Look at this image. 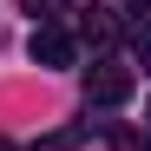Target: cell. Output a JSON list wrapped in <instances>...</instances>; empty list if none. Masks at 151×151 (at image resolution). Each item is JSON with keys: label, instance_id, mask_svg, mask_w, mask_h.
<instances>
[{"label": "cell", "instance_id": "1", "mask_svg": "<svg viewBox=\"0 0 151 151\" xmlns=\"http://www.w3.org/2000/svg\"><path fill=\"white\" fill-rule=\"evenodd\" d=\"M86 99H92V105H125V99H132V66L92 59L86 66Z\"/></svg>", "mask_w": 151, "mask_h": 151}, {"label": "cell", "instance_id": "2", "mask_svg": "<svg viewBox=\"0 0 151 151\" xmlns=\"http://www.w3.org/2000/svg\"><path fill=\"white\" fill-rule=\"evenodd\" d=\"M79 46H72L66 27H33V66H72Z\"/></svg>", "mask_w": 151, "mask_h": 151}, {"label": "cell", "instance_id": "3", "mask_svg": "<svg viewBox=\"0 0 151 151\" xmlns=\"http://www.w3.org/2000/svg\"><path fill=\"white\" fill-rule=\"evenodd\" d=\"M72 13H79V40H86V46H112V40H118V20H112L105 7H72Z\"/></svg>", "mask_w": 151, "mask_h": 151}, {"label": "cell", "instance_id": "4", "mask_svg": "<svg viewBox=\"0 0 151 151\" xmlns=\"http://www.w3.org/2000/svg\"><path fill=\"white\" fill-rule=\"evenodd\" d=\"M20 7H27V13L40 20V27H53V13H72L79 0H20Z\"/></svg>", "mask_w": 151, "mask_h": 151}, {"label": "cell", "instance_id": "5", "mask_svg": "<svg viewBox=\"0 0 151 151\" xmlns=\"http://www.w3.org/2000/svg\"><path fill=\"white\" fill-rule=\"evenodd\" d=\"M125 13H132V20H138V33L151 27V0H125Z\"/></svg>", "mask_w": 151, "mask_h": 151}, {"label": "cell", "instance_id": "6", "mask_svg": "<svg viewBox=\"0 0 151 151\" xmlns=\"http://www.w3.org/2000/svg\"><path fill=\"white\" fill-rule=\"evenodd\" d=\"M138 59H145V72H151V33H138Z\"/></svg>", "mask_w": 151, "mask_h": 151}, {"label": "cell", "instance_id": "7", "mask_svg": "<svg viewBox=\"0 0 151 151\" xmlns=\"http://www.w3.org/2000/svg\"><path fill=\"white\" fill-rule=\"evenodd\" d=\"M125 151H151V138H125Z\"/></svg>", "mask_w": 151, "mask_h": 151}, {"label": "cell", "instance_id": "8", "mask_svg": "<svg viewBox=\"0 0 151 151\" xmlns=\"http://www.w3.org/2000/svg\"><path fill=\"white\" fill-rule=\"evenodd\" d=\"M0 151H13V145H7V132H0Z\"/></svg>", "mask_w": 151, "mask_h": 151}]
</instances>
